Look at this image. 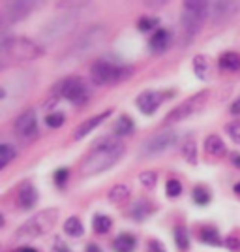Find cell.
I'll list each match as a JSON object with an SVG mask.
<instances>
[{"label":"cell","instance_id":"8992f818","mask_svg":"<svg viewBox=\"0 0 240 252\" xmlns=\"http://www.w3.org/2000/svg\"><path fill=\"white\" fill-rule=\"evenodd\" d=\"M53 98H66L68 102H72L73 105H84L90 100V91L81 77L77 75H70L64 77L60 81H56L54 87L51 89Z\"/></svg>","mask_w":240,"mask_h":252},{"label":"cell","instance_id":"ba28073f","mask_svg":"<svg viewBox=\"0 0 240 252\" xmlns=\"http://www.w3.org/2000/svg\"><path fill=\"white\" fill-rule=\"evenodd\" d=\"M209 96H210L209 91H201L197 94L189 96L188 100H184L180 105H177L175 109L169 111L167 115H165V119H163V125H177L180 121H186L188 117L195 115L209 102Z\"/></svg>","mask_w":240,"mask_h":252},{"label":"cell","instance_id":"484cf974","mask_svg":"<svg viewBox=\"0 0 240 252\" xmlns=\"http://www.w3.org/2000/svg\"><path fill=\"white\" fill-rule=\"evenodd\" d=\"M135 130V125H133V121L130 119L128 115H122L118 121H116V125H115V134L118 137H126V136H130L132 132Z\"/></svg>","mask_w":240,"mask_h":252},{"label":"cell","instance_id":"603a6c76","mask_svg":"<svg viewBox=\"0 0 240 252\" xmlns=\"http://www.w3.org/2000/svg\"><path fill=\"white\" fill-rule=\"evenodd\" d=\"M219 68L225 72H239L240 70V55L237 53H223L219 57Z\"/></svg>","mask_w":240,"mask_h":252},{"label":"cell","instance_id":"e0dca14e","mask_svg":"<svg viewBox=\"0 0 240 252\" xmlns=\"http://www.w3.org/2000/svg\"><path fill=\"white\" fill-rule=\"evenodd\" d=\"M152 211H154V207L148 203L146 198H137V200L132 201V205H130V211H128V213H130V217H132L133 220L143 222L152 215Z\"/></svg>","mask_w":240,"mask_h":252},{"label":"cell","instance_id":"7a4b0ae2","mask_svg":"<svg viewBox=\"0 0 240 252\" xmlns=\"http://www.w3.org/2000/svg\"><path fill=\"white\" fill-rule=\"evenodd\" d=\"M105 38H107V31H105L102 25H96V27L88 29L84 34H81V36L75 40V43H73L72 47L68 49V53L62 57V61L64 63L81 61L84 57H88L96 47H100V45L104 43Z\"/></svg>","mask_w":240,"mask_h":252},{"label":"cell","instance_id":"f1b7e54d","mask_svg":"<svg viewBox=\"0 0 240 252\" xmlns=\"http://www.w3.org/2000/svg\"><path fill=\"white\" fill-rule=\"evenodd\" d=\"M15 158H17L15 147H11L8 143H2V145H0V169H4L11 160H15Z\"/></svg>","mask_w":240,"mask_h":252},{"label":"cell","instance_id":"ab89813d","mask_svg":"<svg viewBox=\"0 0 240 252\" xmlns=\"http://www.w3.org/2000/svg\"><path fill=\"white\" fill-rule=\"evenodd\" d=\"M54 252H72L70 249H68V245L62 241H56L54 243Z\"/></svg>","mask_w":240,"mask_h":252},{"label":"cell","instance_id":"ac0fdd59","mask_svg":"<svg viewBox=\"0 0 240 252\" xmlns=\"http://www.w3.org/2000/svg\"><path fill=\"white\" fill-rule=\"evenodd\" d=\"M32 11V2H10L6 6V17L11 23L23 21Z\"/></svg>","mask_w":240,"mask_h":252},{"label":"cell","instance_id":"f35d334b","mask_svg":"<svg viewBox=\"0 0 240 252\" xmlns=\"http://www.w3.org/2000/svg\"><path fill=\"white\" fill-rule=\"evenodd\" d=\"M148 252H167V251H165V247L158 241V239H150L148 241Z\"/></svg>","mask_w":240,"mask_h":252},{"label":"cell","instance_id":"4fadbf2b","mask_svg":"<svg viewBox=\"0 0 240 252\" xmlns=\"http://www.w3.org/2000/svg\"><path fill=\"white\" fill-rule=\"evenodd\" d=\"M161 100H163V96L156 93V91H145V93H141L137 96V107L145 115H154L160 104H161Z\"/></svg>","mask_w":240,"mask_h":252},{"label":"cell","instance_id":"9c48e42d","mask_svg":"<svg viewBox=\"0 0 240 252\" xmlns=\"http://www.w3.org/2000/svg\"><path fill=\"white\" fill-rule=\"evenodd\" d=\"M178 139V134L175 130H165L160 132L156 136H152L150 139H146L141 147V155L143 157H158L161 153H165L167 149H171Z\"/></svg>","mask_w":240,"mask_h":252},{"label":"cell","instance_id":"ee69618b","mask_svg":"<svg viewBox=\"0 0 240 252\" xmlns=\"http://www.w3.org/2000/svg\"><path fill=\"white\" fill-rule=\"evenodd\" d=\"M13 252H38L36 249H32V247H21V249H17V251Z\"/></svg>","mask_w":240,"mask_h":252},{"label":"cell","instance_id":"7402d4cb","mask_svg":"<svg viewBox=\"0 0 240 252\" xmlns=\"http://www.w3.org/2000/svg\"><path fill=\"white\" fill-rule=\"evenodd\" d=\"M137 247V239L132 233H120L113 241V249L115 252H133Z\"/></svg>","mask_w":240,"mask_h":252},{"label":"cell","instance_id":"836d02e7","mask_svg":"<svg viewBox=\"0 0 240 252\" xmlns=\"http://www.w3.org/2000/svg\"><path fill=\"white\" fill-rule=\"evenodd\" d=\"M139 181H141V185L143 187H146V189H154V185H156V181H158V175H156V171H143L141 175H139Z\"/></svg>","mask_w":240,"mask_h":252},{"label":"cell","instance_id":"74e56055","mask_svg":"<svg viewBox=\"0 0 240 252\" xmlns=\"http://www.w3.org/2000/svg\"><path fill=\"white\" fill-rule=\"evenodd\" d=\"M227 134H229L235 141H240V123H231L227 126Z\"/></svg>","mask_w":240,"mask_h":252},{"label":"cell","instance_id":"9a60e30c","mask_svg":"<svg viewBox=\"0 0 240 252\" xmlns=\"http://www.w3.org/2000/svg\"><path fill=\"white\" fill-rule=\"evenodd\" d=\"M171 43H173V34L165 29H158L152 36H150V42H148V47H150V51L160 55V53H165L171 47Z\"/></svg>","mask_w":240,"mask_h":252},{"label":"cell","instance_id":"8d00e7d4","mask_svg":"<svg viewBox=\"0 0 240 252\" xmlns=\"http://www.w3.org/2000/svg\"><path fill=\"white\" fill-rule=\"evenodd\" d=\"M223 245L233 252H240V239L239 237H235V235H229V237H225V241Z\"/></svg>","mask_w":240,"mask_h":252},{"label":"cell","instance_id":"2e32d148","mask_svg":"<svg viewBox=\"0 0 240 252\" xmlns=\"http://www.w3.org/2000/svg\"><path fill=\"white\" fill-rule=\"evenodd\" d=\"M240 10L239 2H210V15L216 17V21L229 19Z\"/></svg>","mask_w":240,"mask_h":252},{"label":"cell","instance_id":"52a82bcc","mask_svg":"<svg viewBox=\"0 0 240 252\" xmlns=\"http://www.w3.org/2000/svg\"><path fill=\"white\" fill-rule=\"evenodd\" d=\"M45 49L34 40L15 36V38H4L2 40V55L10 57L11 61H34L42 57Z\"/></svg>","mask_w":240,"mask_h":252},{"label":"cell","instance_id":"d6986e66","mask_svg":"<svg viewBox=\"0 0 240 252\" xmlns=\"http://www.w3.org/2000/svg\"><path fill=\"white\" fill-rule=\"evenodd\" d=\"M205 151H207L209 155H212V157L221 158L227 155V145L223 143V139L219 136L212 134V136H209L205 139Z\"/></svg>","mask_w":240,"mask_h":252},{"label":"cell","instance_id":"d6a6232c","mask_svg":"<svg viewBox=\"0 0 240 252\" xmlns=\"http://www.w3.org/2000/svg\"><path fill=\"white\" fill-rule=\"evenodd\" d=\"M165 192H167L169 198H177L182 192V183L177 181V179H169L167 183H165Z\"/></svg>","mask_w":240,"mask_h":252},{"label":"cell","instance_id":"277c9868","mask_svg":"<svg viewBox=\"0 0 240 252\" xmlns=\"http://www.w3.org/2000/svg\"><path fill=\"white\" fill-rule=\"evenodd\" d=\"M209 15L210 2H189V0L184 2L180 23H182V31H184V36H186V43L191 42L201 32L203 25H205V19Z\"/></svg>","mask_w":240,"mask_h":252},{"label":"cell","instance_id":"83f0119b","mask_svg":"<svg viewBox=\"0 0 240 252\" xmlns=\"http://www.w3.org/2000/svg\"><path fill=\"white\" fill-rule=\"evenodd\" d=\"M92 228H94L96 233L105 235V233H109V230L113 228V220L109 217H105V215H96L94 220H92Z\"/></svg>","mask_w":240,"mask_h":252},{"label":"cell","instance_id":"e575fe53","mask_svg":"<svg viewBox=\"0 0 240 252\" xmlns=\"http://www.w3.org/2000/svg\"><path fill=\"white\" fill-rule=\"evenodd\" d=\"M68 177H70V171H68V168H60L54 171V185L58 187V189H64L66 187V183H68Z\"/></svg>","mask_w":240,"mask_h":252},{"label":"cell","instance_id":"4316f807","mask_svg":"<svg viewBox=\"0 0 240 252\" xmlns=\"http://www.w3.org/2000/svg\"><path fill=\"white\" fill-rule=\"evenodd\" d=\"M201 241L205 245H212V247H221V237H219V231L216 228H203L201 230Z\"/></svg>","mask_w":240,"mask_h":252},{"label":"cell","instance_id":"5bb4252c","mask_svg":"<svg viewBox=\"0 0 240 252\" xmlns=\"http://www.w3.org/2000/svg\"><path fill=\"white\" fill-rule=\"evenodd\" d=\"M111 113H113V111L107 109V111L100 113V115H94V117H90V119H86L84 123H81V125L73 130V139H83V137H86L92 130H96L102 123H105V121L111 117Z\"/></svg>","mask_w":240,"mask_h":252},{"label":"cell","instance_id":"6da1fadb","mask_svg":"<svg viewBox=\"0 0 240 252\" xmlns=\"http://www.w3.org/2000/svg\"><path fill=\"white\" fill-rule=\"evenodd\" d=\"M124 155V145L116 139H104L81 162V175L92 177L111 169Z\"/></svg>","mask_w":240,"mask_h":252},{"label":"cell","instance_id":"f546056e","mask_svg":"<svg viewBox=\"0 0 240 252\" xmlns=\"http://www.w3.org/2000/svg\"><path fill=\"white\" fill-rule=\"evenodd\" d=\"M175 243H177V249L180 252H188L189 251V237L186 228H175Z\"/></svg>","mask_w":240,"mask_h":252},{"label":"cell","instance_id":"7c38bea8","mask_svg":"<svg viewBox=\"0 0 240 252\" xmlns=\"http://www.w3.org/2000/svg\"><path fill=\"white\" fill-rule=\"evenodd\" d=\"M38 190L36 187L32 185L30 181H25L19 185V189H17V203H19V207L25 211H30L36 207V203H38Z\"/></svg>","mask_w":240,"mask_h":252},{"label":"cell","instance_id":"60d3db41","mask_svg":"<svg viewBox=\"0 0 240 252\" xmlns=\"http://www.w3.org/2000/svg\"><path fill=\"white\" fill-rule=\"evenodd\" d=\"M231 113H233V115H240V98L231 105Z\"/></svg>","mask_w":240,"mask_h":252},{"label":"cell","instance_id":"30bf717a","mask_svg":"<svg viewBox=\"0 0 240 252\" xmlns=\"http://www.w3.org/2000/svg\"><path fill=\"white\" fill-rule=\"evenodd\" d=\"M75 25H77V17H75L73 13H64V15H60V17L51 19V21L43 27L42 36L45 38V40L53 42V40L60 38V36H64V34L72 32Z\"/></svg>","mask_w":240,"mask_h":252},{"label":"cell","instance_id":"8fae6325","mask_svg":"<svg viewBox=\"0 0 240 252\" xmlns=\"http://www.w3.org/2000/svg\"><path fill=\"white\" fill-rule=\"evenodd\" d=\"M13 130L19 137H32L38 130V119H36V111L34 109H27L21 115L15 119L13 123Z\"/></svg>","mask_w":240,"mask_h":252},{"label":"cell","instance_id":"d4e9b609","mask_svg":"<svg viewBox=\"0 0 240 252\" xmlns=\"http://www.w3.org/2000/svg\"><path fill=\"white\" fill-rule=\"evenodd\" d=\"M64 231H66V235H70V237H83V233H84L83 222L79 220L77 217H70L68 220L64 222Z\"/></svg>","mask_w":240,"mask_h":252},{"label":"cell","instance_id":"44dd1931","mask_svg":"<svg viewBox=\"0 0 240 252\" xmlns=\"http://www.w3.org/2000/svg\"><path fill=\"white\" fill-rule=\"evenodd\" d=\"M180 153H182V157L188 164H197V145H195V139H193L191 134H188L182 139Z\"/></svg>","mask_w":240,"mask_h":252},{"label":"cell","instance_id":"1f68e13d","mask_svg":"<svg viewBox=\"0 0 240 252\" xmlns=\"http://www.w3.org/2000/svg\"><path fill=\"white\" fill-rule=\"evenodd\" d=\"M156 27H158V19L154 17H141L139 23H137V29L141 32H156Z\"/></svg>","mask_w":240,"mask_h":252},{"label":"cell","instance_id":"f6af8a7d","mask_svg":"<svg viewBox=\"0 0 240 252\" xmlns=\"http://www.w3.org/2000/svg\"><path fill=\"white\" fill-rule=\"evenodd\" d=\"M233 190H235V194H237V196H240V183H237V185L233 187Z\"/></svg>","mask_w":240,"mask_h":252},{"label":"cell","instance_id":"b9f144b4","mask_svg":"<svg viewBox=\"0 0 240 252\" xmlns=\"http://www.w3.org/2000/svg\"><path fill=\"white\" fill-rule=\"evenodd\" d=\"M86 252H104V251H102L96 243H88V245H86Z\"/></svg>","mask_w":240,"mask_h":252},{"label":"cell","instance_id":"4dcf8cb0","mask_svg":"<svg viewBox=\"0 0 240 252\" xmlns=\"http://www.w3.org/2000/svg\"><path fill=\"white\" fill-rule=\"evenodd\" d=\"M191 200L195 201L197 205H207L210 201V192L205 187H195L191 190Z\"/></svg>","mask_w":240,"mask_h":252},{"label":"cell","instance_id":"5b68a950","mask_svg":"<svg viewBox=\"0 0 240 252\" xmlns=\"http://www.w3.org/2000/svg\"><path fill=\"white\" fill-rule=\"evenodd\" d=\"M58 217H60V211L56 209V207L40 211L38 215L30 217V219L19 228L17 237H19V239H38V237H42L45 233H49V231L56 226Z\"/></svg>","mask_w":240,"mask_h":252},{"label":"cell","instance_id":"cb8c5ba5","mask_svg":"<svg viewBox=\"0 0 240 252\" xmlns=\"http://www.w3.org/2000/svg\"><path fill=\"white\" fill-rule=\"evenodd\" d=\"M130 194H132L130 187L118 183L109 190V200H111V203H124L126 200H130Z\"/></svg>","mask_w":240,"mask_h":252},{"label":"cell","instance_id":"3957f363","mask_svg":"<svg viewBox=\"0 0 240 252\" xmlns=\"http://www.w3.org/2000/svg\"><path fill=\"white\" fill-rule=\"evenodd\" d=\"M133 74L132 66L126 64H113L109 61H96L90 66V81L98 87H105V85H116L120 81L130 79Z\"/></svg>","mask_w":240,"mask_h":252},{"label":"cell","instance_id":"d590c367","mask_svg":"<svg viewBox=\"0 0 240 252\" xmlns=\"http://www.w3.org/2000/svg\"><path fill=\"white\" fill-rule=\"evenodd\" d=\"M64 121H66V117L62 113H51V115L45 117V125L49 128H60L64 125Z\"/></svg>","mask_w":240,"mask_h":252},{"label":"cell","instance_id":"7bdbcfd3","mask_svg":"<svg viewBox=\"0 0 240 252\" xmlns=\"http://www.w3.org/2000/svg\"><path fill=\"white\" fill-rule=\"evenodd\" d=\"M231 162L240 169V153H233V155H231Z\"/></svg>","mask_w":240,"mask_h":252},{"label":"cell","instance_id":"ffe728a7","mask_svg":"<svg viewBox=\"0 0 240 252\" xmlns=\"http://www.w3.org/2000/svg\"><path fill=\"white\" fill-rule=\"evenodd\" d=\"M193 72H195V75H197L201 81H209L210 79V75H212V66H210V61L205 55L193 57Z\"/></svg>","mask_w":240,"mask_h":252}]
</instances>
